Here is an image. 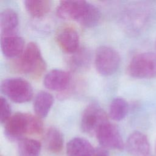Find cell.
<instances>
[{"instance_id": "obj_1", "label": "cell", "mask_w": 156, "mask_h": 156, "mask_svg": "<svg viewBox=\"0 0 156 156\" xmlns=\"http://www.w3.org/2000/svg\"><path fill=\"white\" fill-rule=\"evenodd\" d=\"M56 12L60 18L76 21L86 27L97 25L101 16L96 6L85 1H62Z\"/></svg>"}, {"instance_id": "obj_2", "label": "cell", "mask_w": 156, "mask_h": 156, "mask_svg": "<svg viewBox=\"0 0 156 156\" xmlns=\"http://www.w3.org/2000/svg\"><path fill=\"white\" fill-rule=\"evenodd\" d=\"M43 124L38 116L27 113L17 112L5 123L4 132L10 140H21L26 134L40 135Z\"/></svg>"}, {"instance_id": "obj_3", "label": "cell", "mask_w": 156, "mask_h": 156, "mask_svg": "<svg viewBox=\"0 0 156 156\" xmlns=\"http://www.w3.org/2000/svg\"><path fill=\"white\" fill-rule=\"evenodd\" d=\"M17 69L21 73L34 78L40 77L46 68L41 51L35 42L29 43L16 63Z\"/></svg>"}, {"instance_id": "obj_4", "label": "cell", "mask_w": 156, "mask_h": 156, "mask_svg": "<svg viewBox=\"0 0 156 156\" xmlns=\"http://www.w3.org/2000/svg\"><path fill=\"white\" fill-rule=\"evenodd\" d=\"M1 90L5 96L16 103L28 102L33 97V88L30 83L20 77L4 79L1 84Z\"/></svg>"}, {"instance_id": "obj_5", "label": "cell", "mask_w": 156, "mask_h": 156, "mask_svg": "<svg viewBox=\"0 0 156 156\" xmlns=\"http://www.w3.org/2000/svg\"><path fill=\"white\" fill-rule=\"evenodd\" d=\"M128 74L135 78L151 79L156 76V54L143 52L135 55L127 67Z\"/></svg>"}, {"instance_id": "obj_6", "label": "cell", "mask_w": 156, "mask_h": 156, "mask_svg": "<svg viewBox=\"0 0 156 156\" xmlns=\"http://www.w3.org/2000/svg\"><path fill=\"white\" fill-rule=\"evenodd\" d=\"M121 62L119 53L107 46H101L95 53L94 63L97 71L102 76H108L114 74L118 69Z\"/></svg>"}, {"instance_id": "obj_7", "label": "cell", "mask_w": 156, "mask_h": 156, "mask_svg": "<svg viewBox=\"0 0 156 156\" xmlns=\"http://www.w3.org/2000/svg\"><path fill=\"white\" fill-rule=\"evenodd\" d=\"M108 121L105 112L98 104L92 103L84 110L81 118L80 126L83 132L93 135H96L99 128Z\"/></svg>"}, {"instance_id": "obj_8", "label": "cell", "mask_w": 156, "mask_h": 156, "mask_svg": "<svg viewBox=\"0 0 156 156\" xmlns=\"http://www.w3.org/2000/svg\"><path fill=\"white\" fill-rule=\"evenodd\" d=\"M96 135L101 146L105 148L122 150L124 147V144L119 130L108 121L99 128Z\"/></svg>"}, {"instance_id": "obj_9", "label": "cell", "mask_w": 156, "mask_h": 156, "mask_svg": "<svg viewBox=\"0 0 156 156\" xmlns=\"http://www.w3.org/2000/svg\"><path fill=\"white\" fill-rule=\"evenodd\" d=\"M126 147L132 156H148L151 149L147 137L138 131L133 132L129 136Z\"/></svg>"}, {"instance_id": "obj_10", "label": "cell", "mask_w": 156, "mask_h": 156, "mask_svg": "<svg viewBox=\"0 0 156 156\" xmlns=\"http://www.w3.org/2000/svg\"><path fill=\"white\" fill-rule=\"evenodd\" d=\"M24 39L16 35H1V48L3 54L9 58L20 56L23 52L24 47Z\"/></svg>"}, {"instance_id": "obj_11", "label": "cell", "mask_w": 156, "mask_h": 156, "mask_svg": "<svg viewBox=\"0 0 156 156\" xmlns=\"http://www.w3.org/2000/svg\"><path fill=\"white\" fill-rule=\"evenodd\" d=\"M56 40L61 48L66 52L73 54L79 48V34L72 27H66L60 30L57 34Z\"/></svg>"}, {"instance_id": "obj_12", "label": "cell", "mask_w": 156, "mask_h": 156, "mask_svg": "<svg viewBox=\"0 0 156 156\" xmlns=\"http://www.w3.org/2000/svg\"><path fill=\"white\" fill-rule=\"evenodd\" d=\"M70 79L71 76L68 72L60 69H54L45 75L43 84L51 90L62 91L66 88Z\"/></svg>"}, {"instance_id": "obj_13", "label": "cell", "mask_w": 156, "mask_h": 156, "mask_svg": "<svg viewBox=\"0 0 156 156\" xmlns=\"http://www.w3.org/2000/svg\"><path fill=\"white\" fill-rule=\"evenodd\" d=\"M94 151L88 141L80 137L71 139L66 145L68 156H93Z\"/></svg>"}, {"instance_id": "obj_14", "label": "cell", "mask_w": 156, "mask_h": 156, "mask_svg": "<svg viewBox=\"0 0 156 156\" xmlns=\"http://www.w3.org/2000/svg\"><path fill=\"white\" fill-rule=\"evenodd\" d=\"M18 25V16L12 9H5L0 14V27L2 35L16 34Z\"/></svg>"}, {"instance_id": "obj_15", "label": "cell", "mask_w": 156, "mask_h": 156, "mask_svg": "<svg viewBox=\"0 0 156 156\" xmlns=\"http://www.w3.org/2000/svg\"><path fill=\"white\" fill-rule=\"evenodd\" d=\"M53 103L54 98L51 94L44 91L38 92L34 101V110L37 116L39 118L46 117Z\"/></svg>"}, {"instance_id": "obj_16", "label": "cell", "mask_w": 156, "mask_h": 156, "mask_svg": "<svg viewBox=\"0 0 156 156\" xmlns=\"http://www.w3.org/2000/svg\"><path fill=\"white\" fill-rule=\"evenodd\" d=\"M44 141L46 149L52 153H59L63 149V136L55 127H49L44 135Z\"/></svg>"}, {"instance_id": "obj_17", "label": "cell", "mask_w": 156, "mask_h": 156, "mask_svg": "<svg viewBox=\"0 0 156 156\" xmlns=\"http://www.w3.org/2000/svg\"><path fill=\"white\" fill-rule=\"evenodd\" d=\"M24 3L27 12L35 18L43 17L52 6V2L49 0H26Z\"/></svg>"}, {"instance_id": "obj_18", "label": "cell", "mask_w": 156, "mask_h": 156, "mask_svg": "<svg viewBox=\"0 0 156 156\" xmlns=\"http://www.w3.org/2000/svg\"><path fill=\"white\" fill-rule=\"evenodd\" d=\"M41 144L36 140L23 138L18 145V156H39Z\"/></svg>"}, {"instance_id": "obj_19", "label": "cell", "mask_w": 156, "mask_h": 156, "mask_svg": "<svg viewBox=\"0 0 156 156\" xmlns=\"http://www.w3.org/2000/svg\"><path fill=\"white\" fill-rule=\"evenodd\" d=\"M129 111L127 102L122 98H115L109 108L110 116L115 121H121L127 115Z\"/></svg>"}, {"instance_id": "obj_20", "label": "cell", "mask_w": 156, "mask_h": 156, "mask_svg": "<svg viewBox=\"0 0 156 156\" xmlns=\"http://www.w3.org/2000/svg\"><path fill=\"white\" fill-rule=\"evenodd\" d=\"M0 120L1 123H5L11 116L10 105L8 101L3 97L0 98Z\"/></svg>"}, {"instance_id": "obj_21", "label": "cell", "mask_w": 156, "mask_h": 156, "mask_svg": "<svg viewBox=\"0 0 156 156\" xmlns=\"http://www.w3.org/2000/svg\"><path fill=\"white\" fill-rule=\"evenodd\" d=\"M93 156H109V153L107 148L100 146L94 149Z\"/></svg>"}, {"instance_id": "obj_22", "label": "cell", "mask_w": 156, "mask_h": 156, "mask_svg": "<svg viewBox=\"0 0 156 156\" xmlns=\"http://www.w3.org/2000/svg\"><path fill=\"white\" fill-rule=\"evenodd\" d=\"M155 149H156V146H155Z\"/></svg>"}]
</instances>
